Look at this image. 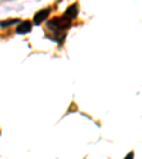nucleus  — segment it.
Wrapping results in <instances>:
<instances>
[{"mask_svg":"<svg viewBox=\"0 0 142 159\" xmlns=\"http://www.w3.org/2000/svg\"><path fill=\"white\" fill-rule=\"evenodd\" d=\"M70 23L71 21L68 19H66V17H54V19H51L48 21V29L54 30V31H61L64 29H68Z\"/></svg>","mask_w":142,"mask_h":159,"instance_id":"1","label":"nucleus"},{"mask_svg":"<svg viewBox=\"0 0 142 159\" xmlns=\"http://www.w3.org/2000/svg\"><path fill=\"white\" fill-rule=\"evenodd\" d=\"M48 14H50V9H44V10H40L39 13L34 16V24H40V23H43L44 20L48 17Z\"/></svg>","mask_w":142,"mask_h":159,"instance_id":"2","label":"nucleus"},{"mask_svg":"<svg viewBox=\"0 0 142 159\" xmlns=\"http://www.w3.org/2000/svg\"><path fill=\"white\" fill-rule=\"evenodd\" d=\"M77 13H78V6H77V4H71V6L66 10L64 17H66V19H68L70 21H71L74 17H77Z\"/></svg>","mask_w":142,"mask_h":159,"instance_id":"3","label":"nucleus"},{"mask_svg":"<svg viewBox=\"0 0 142 159\" xmlns=\"http://www.w3.org/2000/svg\"><path fill=\"white\" fill-rule=\"evenodd\" d=\"M31 26H33V24H31V21H29V20H27V21H21V23L17 26V33L19 34L29 33L30 30H31Z\"/></svg>","mask_w":142,"mask_h":159,"instance_id":"4","label":"nucleus"},{"mask_svg":"<svg viewBox=\"0 0 142 159\" xmlns=\"http://www.w3.org/2000/svg\"><path fill=\"white\" fill-rule=\"evenodd\" d=\"M20 20L19 19H11V20H6V21H0V26L2 27H9L11 24H19Z\"/></svg>","mask_w":142,"mask_h":159,"instance_id":"5","label":"nucleus"},{"mask_svg":"<svg viewBox=\"0 0 142 159\" xmlns=\"http://www.w3.org/2000/svg\"><path fill=\"white\" fill-rule=\"evenodd\" d=\"M125 159H134V153H132V152H129L128 155L125 156Z\"/></svg>","mask_w":142,"mask_h":159,"instance_id":"6","label":"nucleus"}]
</instances>
